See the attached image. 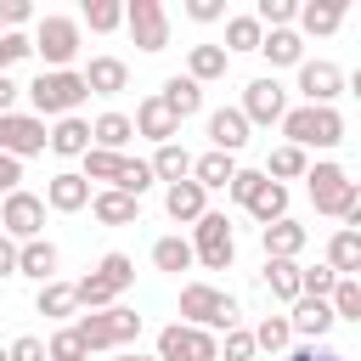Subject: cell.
I'll return each instance as SVG.
<instances>
[{
  "label": "cell",
  "instance_id": "6da1fadb",
  "mask_svg": "<svg viewBox=\"0 0 361 361\" xmlns=\"http://www.w3.org/2000/svg\"><path fill=\"white\" fill-rule=\"evenodd\" d=\"M305 192H310L316 214H333V220H344L350 231H361V192H355V180H350L344 164H333V158L310 164V169H305Z\"/></svg>",
  "mask_w": 361,
  "mask_h": 361
},
{
  "label": "cell",
  "instance_id": "7a4b0ae2",
  "mask_svg": "<svg viewBox=\"0 0 361 361\" xmlns=\"http://www.w3.org/2000/svg\"><path fill=\"white\" fill-rule=\"evenodd\" d=\"M73 333H79V344L96 355V350H130L135 338H141V316L135 310H124V305H107V310H90V316H79L73 322Z\"/></svg>",
  "mask_w": 361,
  "mask_h": 361
},
{
  "label": "cell",
  "instance_id": "3957f363",
  "mask_svg": "<svg viewBox=\"0 0 361 361\" xmlns=\"http://www.w3.org/2000/svg\"><path fill=\"white\" fill-rule=\"evenodd\" d=\"M180 322L203 327V333H226V327H237V299L220 293L214 282H186L180 288Z\"/></svg>",
  "mask_w": 361,
  "mask_h": 361
},
{
  "label": "cell",
  "instance_id": "277c9868",
  "mask_svg": "<svg viewBox=\"0 0 361 361\" xmlns=\"http://www.w3.org/2000/svg\"><path fill=\"white\" fill-rule=\"evenodd\" d=\"M85 96H90V90H85V79H79V68H62V73H39V79L28 85V102H34V118H73Z\"/></svg>",
  "mask_w": 361,
  "mask_h": 361
},
{
  "label": "cell",
  "instance_id": "5b68a950",
  "mask_svg": "<svg viewBox=\"0 0 361 361\" xmlns=\"http://www.w3.org/2000/svg\"><path fill=\"white\" fill-rule=\"evenodd\" d=\"M282 135H288V147H299V152H310V147H338V141H344V118H338V107H288V113H282Z\"/></svg>",
  "mask_w": 361,
  "mask_h": 361
},
{
  "label": "cell",
  "instance_id": "8992f818",
  "mask_svg": "<svg viewBox=\"0 0 361 361\" xmlns=\"http://www.w3.org/2000/svg\"><path fill=\"white\" fill-rule=\"evenodd\" d=\"M186 243H192V259H197V265H209V271H226V265H231V254H237L231 220H226V214H214V209H209L203 220H192V237H186Z\"/></svg>",
  "mask_w": 361,
  "mask_h": 361
},
{
  "label": "cell",
  "instance_id": "52a82bcc",
  "mask_svg": "<svg viewBox=\"0 0 361 361\" xmlns=\"http://www.w3.org/2000/svg\"><path fill=\"white\" fill-rule=\"evenodd\" d=\"M28 39H34V51L45 56V73L73 68V56H79V23H73V17H39V28H34Z\"/></svg>",
  "mask_w": 361,
  "mask_h": 361
},
{
  "label": "cell",
  "instance_id": "ba28073f",
  "mask_svg": "<svg viewBox=\"0 0 361 361\" xmlns=\"http://www.w3.org/2000/svg\"><path fill=\"white\" fill-rule=\"evenodd\" d=\"M0 231H6L11 243H34V237H45V197L28 192V186L6 192V203H0Z\"/></svg>",
  "mask_w": 361,
  "mask_h": 361
},
{
  "label": "cell",
  "instance_id": "9c48e42d",
  "mask_svg": "<svg viewBox=\"0 0 361 361\" xmlns=\"http://www.w3.org/2000/svg\"><path fill=\"white\" fill-rule=\"evenodd\" d=\"M158 361H220V338L203 333V327H186V322H169L158 327Z\"/></svg>",
  "mask_w": 361,
  "mask_h": 361
},
{
  "label": "cell",
  "instance_id": "30bf717a",
  "mask_svg": "<svg viewBox=\"0 0 361 361\" xmlns=\"http://www.w3.org/2000/svg\"><path fill=\"white\" fill-rule=\"evenodd\" d=\"M124 28H130V39H135L147 56L169 45V11H164L158 0H130V6H124Z\"/></svg>",
  "mask_w": 361,
  "mask_h": 361
},
{
  "label": "cell",
  "instance_id": "8fae6325",
  "mask_svg": "<svg viewBox=\"0 0 361 361\" xmlns=\"http://www.w3.org/2000/svg\"><path fill=\"white\" fill-rule=\"evenodd\" d=\"M0 152L6 158H34V152H45V118H34V113H0Z\"/></svg>",
  "mask_w": 361,
  "mask_h": 361
},
{
  "label": "cell",
  "instance_id": "7c38bea8",
  "mask_svg": "<svg viewBox=\"0 0 361 361\" xmlns=\"http://www.w3.org/2000/svg\"><path fill=\"white\" fill-rule=\"evenodd\" d=\"M299 96H305V107H333L344 96V68L338 62H299Z\"/></svg>",
  "mask_w": 361,
  "mask_h": 361
},
{
  "label": "cell",
  "instance_id": "4fadbf2b",
  "mask_svg": "<svg viewBox=\"0 0 361 361\" xmlns=\"http://www.w3.org/2000/svg\"><path fill=\"white\" fill-rule=\"evenodd\" d=\"M243 118H248V130L254 124H282V113H288V90L265 73V79H254L248 90H243V107H237Z\"/></svg>",
  "mask_w": 361,
  "mask_h": 361
},
{
  "label": "cell",
  "instance_id": "5bb4252c",
  "mask_svg": "<svg viewBox=\"0 0 361 361\" xmlns=\"http://www.w3.org/2000/svg\"><path fill=\"white\" fill-rule=\"evenodd\" d=\"M79 79H85L90 96H118V90H130V68H124V56H90V62L79 68Z\"/></svg>",
  "mask_w": 361,
  "mask_h": 361
},
{
  "label": "cell",
  "instance_id": "9a60e30c",
  "mask_svg": "<svg viewBox=\"0 0 361 361\" xmlns=\"http://www.w3.org/2000/svg\"><path fill=\"white\" fill-rule=\"evenodd\" d=\"M85 203H90V180H85L79 169H62V175L45 180V209H56V214H79Z\"/></svg>",
  "mask_w": 361,
  "mask_h": 361
},
{
  "label": "cell",
  "instance_id": "2e32d148",
  "mask_svg": "<svg viewBox=\"0 0 361 361\" xmlns=\"http://www.w3.org/2000/svg\"><path fill=\"white\" fill-rule=\"evenodd\" d=\"M305 243H310V231H305L299 220H271V226H259V248H265V259H299Z\"/></svg>",
  "mask_w": 361,
  "mask_h": 361
},
{
  "label": "cell",
  "instance_id": "e0dca14e",
  "mask_svg": "<svg viewBox=\"0 0 361 361\" xmlns=\"http://www.w3.org/2000/svg\"><path fill=\"white\" fill-rule=\"evenodd\" d=\"M288 333H299L305 344H322V338L333 333V310H327V299H293V310H288Z\"/></svg>",
  "mask_w": 361,
  "mask_h": 361
},
{
  "label": "cell",
  "instance_id": "ac0fdd59",
  "mask_svg": "<svg viewBox=\"0 0 361 361\" xmlns=\"http://www.w3.org/2000/svg\"><path fill=\"white\" fill-rule=\"evenodd\" d=\"M209 141H214V152L237 158V152L248 147V118H243L237 107H214V113H209Z\"/></svg>",
  "mask_w": 361,
  "mask_h": 361
},
{
  "label": "cell",
  "instance_id": "d6986e66",
  "mask_svg": "<svg viewBox=\"0 0 361 361\" xmlns=\"http://www.w3.org/2000/svg\"><path fill=\"white\" fill-rule=\"evenodd\" d=\"M130 124H135V135H147V141H158V147L180 135V118H175V113H169L158 96H147V102L135 107V118H130Z\"/></svg>",
  "mask_w": 361,
  "mask_h": 361
},
{
  "label": "cell",
  "instance_id": "ffe728a7",
  "mask_svg": "<svg viewBox=\"0 0 361 361\" xmlns=\"http://www.w3.org/2000/svg\"><path fill=\"white\" fill-rule=\"evenodd\" d=\"M164 209H169V220L192 226V220L209 214V192H203L197 180H175V186H164Z\"/></svg>",
  "mask_w": 361,
  "mask_h": 361
},
{
  "label": "cell",
  "instance_id": "44dd1931",
  "mask_svg": "<svg viewBox=\"0 0 361 361\" xmlns=\"http://www.w3.org/2000/svg\"><path fill=\"white\" fill-rule=\"evenodd\" d=\"M56 265H62L56 243H45V237H34V243H17V276H34V282H56Z\"/></svg>",
  "mask_w": 361,
  "mask_h": 361
},
{
  "label": "cell",
  "instance_id": "7402d4cb",
  "mask_svg": "<svg viewBox=\"0 0 361 361\" xmlns=\"http://www.w3.org/2000/svg\"><path fill=\"white\" fill-rule=\"evenodd\" d=\"M45 147L56 152V158H85L90 152V124L73 113V118H56L51 130H45Z\"/></svg>",
  "mask_w": 361,
  "mask_h": 361
},
{
  "label": "cell",
  "instance_id": "603a6c76",
  "mask_svg": "<svg viewBox=\"0 0 361 361\" xmlns=\"http://www.w3.org/2000/svg\"><path fill=\"white\" fill-rule=\"evenodd\" d=\"M259 56H265L271 68H299V62H305V39H299V28H265Z\"/></svg>",
  "mask_w": 361,
  "mask_h": 361
},
{
  "label": "cell",
  "instance_id": "cb8c5ba5",
  "mask_svg": "<svg viewBox=\"0 0 361 361\" xmlns=\"http://www.w3.org/2000/svg\"><path fill=\"white\" fill-rule=\"evenodd\" d=\"M158 102L186 124L192 113H203V85H192L186 73H169V79H164V90H158Z\"/></svg>",
  "mask_w": 361,
  "mask_h": 361
},
{
  "label": "cell",
  "instance_id": "d4e9b609",
  "mask_svg": "<svg viewBox=\"0 0 361 361\" xmlns=\"http://www.w3.org/2000/svg\"><path fill=\"white\" fill-rule=\"evenodd\" d=\"M90 214L102 226H135L141 220V203L124 197V192H113V186H102V192H90Z\"/></svg>",
  "mask_w": 361,
  "mask_h": 361
},
{
  "label": "cell",
  "instance_id": "484cf974",
  "mask_svg": "<svg viewBox=\"0 0 361 361\" xmlns=\"http://www.w3.org/2000/svg\"><path fill=\"white\" fill-rule=\"evenodd\" d=\"M327 271H333V276H355V271H361V231L338 226V231L327 237Z\"/></svg>",
  "mask_w": 361,
  "mask_h": 361
},
{
  "label": "cell",
  "instance_id": "4316f807",
  "mask_svg": "<svg viewBox=\"0 0 361 361\" xmlns=\"http://www.w3.org/2000/svg\"><path fill=\"white\" fill-rule=\"evenodd\" d=\"M293 23H299L305 34H338V23H344V0H305ZM305 34H299V39H305Z\"/></svg>",
  "mask_w": 361,
  "mask_h": 361
},
{
  "label": "cell",
  "instance_id": "83f0119b",
  "mask_svg": "<svg viewBox=\"0 0 361 361\" xmlns=\"http://www.w3.org/2000/svg\"><path fill=\"white\" fill-rule=\"evenodd\" d=\"M226 68H231V56L220 45H192L186 51V79L192 85H214V79H226Z\"/></svg>",
  "mask_w": 361,
  "mask_h": 361
},
{
  "label": "cell",
  "instance_id": "f1b7e54d",
  "mask_svg": "<svg viewBox=\"0 0 361 361\" xmlns=\"http://www.w3.org/2000/svg\"><path fill=\"white\" fill-rule=\"evenodd\" d=\"M130 135H135L130 113H102V118L90 124V147H96V152H124Z\"/></svg>",
  "mask_w": 361,
  "mask_h": 361
},
{
  "label": "cell",
  "instance_id": "f546056e",
  "mask_svg": "<svg viewBox=\"0 0 361 361\" xmlns=\"http://www.w3.org/2000/svg\"><path fill=\"white\" fill-rule=\"evenodd\" d=\"M152 180H164V186H175V180H192V152L180 147V141H164L158 152H152Z\"/></svg>",
  "mask_w": 361,
  "mask_h": 361
},
{
  "label": "cell",
  "instance_id": "4dcf8cb0",
  "mask_svg": "<svg viewBox=\"0 0 361 361\" xmlns=\"http://www.w3.org/2000/svg\"><path fill=\"white\" fill-rule=\"evenodd\" d=\"M305 169H310V152H299V147H288V141H282V147H271V158H265V169H259V175L282 186V180H305Z\"/></svg>",
  "mask_w": 361,
  "mask_h": 361
},
{
  "label": "cell",
  "instance_id": "1f68e13d",
  "mask_svg": "<svg viewBox=\"0 0 361 361\" xmlns=\"http://www.w3.org/2000/svg\"><path fill=\"white\" fill-rule=\"evenodd\" d=\"M231 175H237V158H226V152H203V158H192V180L203 186V192H220V186H231Z\"/></svg>",
  "mask_w": 361,
  "mask_h": 361
},
{
  "label": "cell",
  "instance_id": "d6a6232c",
  "mask_svg": "<svg viewBox=\"0 0 361 361\" xmlns=\"http://www.w3.org/2000/svg\"><path fill=\"white\" fill-rule=\"evenodd\" d=\"M248 214L259 220V226H271V220H288V186H276V180H265L254 197H248Z\"/></svg>",
  "mask_w": 361,
  "mask_h": 361
},
{
  "label": "cell",
  "instance_id": "836d02e7",
  "mask_svg": "<svg viewBox=\"0 0 361 361\" xmlns=\"http://www.w3.org/2000/svg\"><path fill=\"white\" fill-rule=\"evenodd\" d=\"M265 288H271V299L293 305L299 299V259H265Z\"/></svg>",
  "mask_w": 361,
  "mask_h": 361
},
{
  "label": "cell",
  "instance_id": "e575fe53",
  "mask_svg": "<svg viewBox=\"0 0 361 361\" xmlns=\"http://www.w3.org/2000/svg\"><path fill=\"white\" fill-rule=\"evenodd\" d=\"M152 265L169 271V276L192 271V243H186V237H158V243H152Z\"/></svg>",
  "mask_w": 361,
  "mask_h": 361
},
{
  "label": "cell",
  "instance_id": "d590c367",
  "mask_svg": "<svg viewBox=\"0 0 361 361\" xmlns=\"http://www.w3.org/2000/svg\"><path fill=\"white\" fill-rule=\"evenodd\" d=\"M327 310H333V322H361V282L338 276L333 293H327Z\"/></svg>",
  "mask_w": 361,
  "mask_h": 361
},
{
  "label": "cell",
  "instance_id": "8d00e7d4",
  "mask_svg": "<svg viewBox=\"0 0 361 361\" xmlns=\"http://www.w3.org/2000/svg\"><path fill=\"white\" fill-rule=\"evenodd\" d=\"M259 39H265V28L243 11V17H226V45H220V51H226V56H231V51H259Z\"/></svg>",
  "mask_w": 361,
  "mask_h": 361
},
{
  "label": "cell",
  "instance_id": "74e56055",
  "mask_svg": "<svg viewBox=\"0 0 361 361\" xmlns=\"http://www.w3.org/2000/svg\"><path fill=\"white\" fill-rule=\"evenodd\" d=\"M118 293H113V282L102 276V271H90V276H79L73 282V305H85V310H107Z\"/></svg>",
  "mask_w": 361,
  "mask_h": 361
},
{
  "label": "cell",
  "instance_id": "f35d334b",
  "mask_svg": "<svg viewBox=\"0 0 361 361\" xmlns=\"http://www.w3.org/2000/svg\"><path fill=\"white\" fill-rule=\"evenodd\" d=\"M39 316H51V322H62V316H73L79 305H73V282H39Z\"/></svg>",
  "mask_w": 361,
  "mask_h": 361
},
{
  "label": "cell",
  "instance_id": "ab89813d",
  "mask_svg": "<svg viewBox=\"0 0 361 361\" xmlns=\"http://www.w3.org/2000/svg\"><path fill=\"white\" fill-rule=\"evenodd\" d=\"M254 333V350H288L293 344V333H288V316H259V327H248Z\"/></svg>",
  "mask_w": 361,
  "mask_h": 361
},
{
  "label": "cell",
  "instance_id": "60d3db41",
  "mask_svg": "<svg viewBox=\"0 0 361 361\" xmlns=\"http://www.w3.org/2000/svg\"><path fill=\"white\" fill-rule=\"evenodd\" d=\"M248 17H254L259 28H293V17H299V0H259Z\"/></svg>",
  "mask_w": 361,
  "mask_h": 361
},
{
  "label": "cell",
  "instance_id": "b9f144b4",
  "mask_svg": "<svg viewBox=\"0 0 361 361\" xmlns=\"http://www.w3.org/2000/svg\"><path fill=\"white\" fill-rule=\"evenodd\" d=\"M124 158H130V152H96V147H90L79 175H85V180H107V186H113V180H118V169H124Z\"/></svg>",
  "mask_w": 361,
  "mask_h": 361
},
{
  "label": "cell",
  "instance_id": "7bdbcfd3",
  "mask_svg": "<svg viewBox=\"0 0 361 361\" xmlns=\"http://www.w3.org/2000/svg\"><path fill=\"white\" fill-rule=\"evenodd\" d=\"M152 186V169H147V158H124V169H118V180H113V192H124V197H135L141 203V192Z\"/></svg>",
  "mask_w": 361,
  "mask_h": 361
},
{
  "label": "cell",
  "instance_id": "ee69618b",
  "mask_svg": "<svg viewBox=\"0 0 361 361\" xmlns=\"http://www.w3.org/2000/svg\"><path fill=\"white\" fill-rule=\"evenodd\" d=\"M85 23L96 34H113V28H124V6L118 0H85Z\"/></svg>",
  "mask_w": 361,
  "mask_h": 361
},
{
  "label": "cell",
  "instance_id": "f6af8a7d",
  "mask_svg": "<svg viewBox=\"0 0 361 361\" xmlns=\"http://www.w3.org/2000/svg\"><path fill=\"white\" fill-rule=\"evenodd\" d=\"M96 271L113 282V293L135 288V259H130V254H118V248H113V254H102V265H96Z\"/></svg>",
  "mask_w": 361,
  "mask_h": 361
},
{
  "label": "cell",
  "instance_id": "bcb514c9",
  "mask_svg": "<svg viewBox=\"0 0 361 361\" xmlns=\"http://www.w3.org/2000/svg\"><path fill=\"white\" fill-rule=\"evenodd\" d=\"M28 56H34V39L23 28H0V73L17 68V62H28Z\"/></svg>",
  "mask_w": 361,
  "mask_h": 361
},
{
  "label": "cell",
  "instance_id": "7dc6e473",
  "mask_svg": "<svg viewBox=\"0 0 361 361\" xmlns=\"http://www.w3.org/2000/svg\"><path fill=\"white\" fill-rule=\"evenodd\" d=\"M333 282H338V276H333L327 265H299V299H327Z\"/></svg>",
  "mask_w": 361,
  "mask_h": 361
},
{
  "label": "cell",
  "instance_id": "c3c4849f",
  "mask_svg": "<svg viewBox=\"0 0 361 361\" xmlns=\"http://www.w3.org/2000/svg\"><path fill=\"white\" fill-rule=\"evenodd\" d=\"M85 355H90V350L79 344V333H73V327H56V333H51V344H45V361H85Z\"/></svg>",
  "mask_w": 361,
  "mask_h": 361
},
{
  "label": "cell",
  "instance_id": "681fc988",
  "mask_svg": "<svg viewBox=\"0 0 361 361\" xmlns=\"http://www.w3.org/2000/svg\"><path fill=\"white\" fill-rule=\"evenodd\" d=\"M220 355H226V361H254V333H248V327H226Z\"/></svg>",
  "mask_w": 361,
  "mask_h": 361
},
{
  "label": "cell",
  "instance_id": "f907efd6",
  "mask_svg": "<svg viewBox=\"0 0 361 361\" xmlns=\"http://www.w3.org/2000/svg\"><path fill=\"white\" fill-rule=\"evenodd\" d=\"M259 186H265V175H259V169H237L226 192H231V203H243V209H248V197H254Z\"/></svg>",
  "mask_w": 361,
  "mask_h": 361
},
{
  "label": "cell",
  "instance_id": "816d5d0a",
  "mask_svg": "<svg viewBox=\"0 0 361 361\" xmlns=\"http://www.w3.org/2000/svg\"><path fill=\"white\" fill-rule=\"evenodd\" d=\"M23 23H34V6L28 0H0V28H23Z\"/></svg>",
  "mask_w": 361,
  "mask_h": 361
},
{
  "label": "cell",
  "instance_id": "f5cc1de1",
  "mask_svg": "<svg viewBox=\"0 0 361 361\" xmlns=\"http://www.w3.org/2000/svg\"><path fill=\"white\" fill-rule=\"evenodd\" d=\"M6 361H45V338H34V333H23L11 350H6Z\"/></svg>",
  "mask_w": 361,
  "mask_h": 361
},
{
  "label": "cell",
  "instance_id": "db71d44e",
  "mask_svg": "<svg viewBox=\"0 0 361 361\" xmlns=\"http://www.w3.org/2000/svg\"><path fill=\"white\" fill-rule=\"evenodd\" d=\"M186 17L192 23H220L226 17V0H186Z\"/></svg>",
  "mask_w": 361,
  "mask_h": 361
},
{
  "label": "cell",
  "instance_id": "11a10c76",
  "mask_svg": "<svg viewBox=\"0 0 361 361\" xmlns=\"http://www.w3.org/2000/svg\"><path fill=\"white\" fill-rule=\"evenodd\" d=\"M288 361H344L338 350H327V344H293L288 350Z\"/></svg>",
  "mask_w": 361,
  "mask_h": 361
},
{
  "label": "cell",
  "instance_id": "9f6ffc18",
  "mask_svg": "<svg viewBox=\"0 0 361 361\" xmlns=\"http://www.w3.org/2000/svg\"><path fill=\"white\" fill-rule=\"evenodd\" d=\"M17 186H23V164L0 152V192H17Z\"/></svg>",
  "mask_w": 361,
  "mask_h": 361
},
{
  "label": "cell",
  "instance_id": "6f0895ef",
  "mask_svg": "<svg viewBox=\"0 0 361 361\" xmlns=\"http://www.w3.org/2000/svg\"><path fill=\"white\" fill-rule=\"evenodd\" d=\"M0 276H17V243L0 231Z\"/></svg>",
  "mask_w": 361,
  "mask_h": 361
},
{
  "label": "cell",
  "instance_id": "680465c9",
  "mask_svg": "<svg viewBox=\"0 0 361 361\" xmlns=\"http://www.w3.org/2000/svg\"><path fill=\"white\" fill-rule=\"evenodd\" d=\"M11 102H17V85H11V73H0V113H11Z\"/></svg>",
  "mask_w": 361,
  "mask_h": 361
},
{
  "label": "cell",
  "instance_id": "91938a15",
  "mask_svg": "<svg viewBox=\"0 0 361 361\" xmlns=\"http://www.w3.org/2000/svg\"><path fill=\"white\" fill-rule=\"evenodd\" d=\"M118 361H158V355H141V350H124Z\"/></svg>",
  "mask_w": 361,
  "mask_h": 361
},
{
  "label": "cell",
  "instance_id": "94428289",
  "mask_svg": "<svg viewBox=\"0 0 361 361\" xmlns=\"http://www.w3.org/2000/svg\"><path fill=\"white\" fill-rule=\"evenodd\" d=\"M0 361H6V350H0Z\"/></svg>",
  "mask_w": 361,
  "mask_h": 361
}]
</instances>
